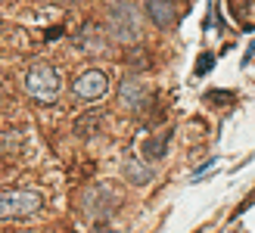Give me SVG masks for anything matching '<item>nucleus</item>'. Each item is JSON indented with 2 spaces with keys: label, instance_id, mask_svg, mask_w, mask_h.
<instances>
[{
  "label": "nucleus",
  "instance_id": "obj_1",
  "mask_svg": "<svg viewBox=\"0 0 255 233\" xmlns=\"http://www.w3.org/2000/svg\"><path fill=\"white\" fill-rule=\"evenodd\" d=\"M41 193L19 187V190H3L0 193V221H28L41 212Z\"/></svg>",
  "mask_w": 255,
  "mask_h": 233
},
{
  "label": "nucleus",
  "instance_id": "obj_2",
  "mask_svg": "<svg viewBox=\"0 0 255 233\" xmlns=\"http://www.w3.org/2000/svg\"><path fill=\"white\" fill-rule=\"evenodd\" d=\"M106 25H109L112 41H119V44L137 41L140 12H137V6L131 3V0H116V3H109V9H106Z\"/></svg>",
  "mask_w": 255,
  "mask_h": 233
},
{
  "label": "nucleus",
  "instance_id": "obj_3",
  "mask_svg": "<svg viewBox=\"0 0 255 233\" xmlns=\"http://www.w3.org/2000/svg\"><path fill=\"white\" fill-rule=\"evenodd\" d=\"M59 87H62L59 72L53 66H47V62H37L28 72V78H25V90H28V97L37 100V103H56Z\"/></svg>",
  "mask_w": 255,
  "mask_h": 233
},
{
  "label": "nucleus",
  "instance_id": "obj_4",
  "mask_svg": "<svg viewBox=\"0 0 255 233\" xmlns=\"http://www.w3.org/2000/svg\"><path fill=\"white\" fill-rule=\"evenodd\" d=\"M122 205V196L116 193V187L112 184H94L91 190H84V196H81V209L87 218H109L112 212H116Z\"/></svg>",
  "mask_w": 255,
  "mask_h": 233
},
{
  "label": "nucleus",
  "instance_id": "obj_5",
  "mask_svg": "<svg viewBox=\"0 0 255 233\" xmlns=\"http://www.w3.org/2000/svg\"><path fill=\"white\" fill-rule=\"evenodd\" d=\"M106 90H109V78H106V72H100V69L84 72L78 81H75V97H78V100H100Z\"/></svg>",
  "mask_w": 255,
  "mask_h": 233
},
{
  "label": "nucleus",
  "instance_id": "obj_6",
  "mask_svg": "<svg viewBox=\"0 0 255 233\" xmlns=\"http://www.w3.org/2000/svg\"><path fill=\"white\" fill-rule=\"evenodd\" d=\"M146 16L159 28H171L181 19V6H177V0H146Z\"/></svg>",
  "mask_w": 255,
  "mask_h": 233
},
{
  "label": "nucleus",
  "instance_id": "obj_7",
  "mask_svg": "<svg viewBox=\"0 0 255 233\" xmlns=\"http://www.w3.org/2000/svg\"><path fill=\"white\" fill-rule=\"evenodd\" d=\"M146 97H149V90H146V84H140L137 78H128L122 84V90H119L122 106H128V109H140L146 103Z\"/></svg>",
  "mask_w": 255,
  "mask_h": 233
},
{
  "label": "nucleus",
  "instance_id": "obj_8",
  "mask_svg": "<svg viewBox=\"0 0 255 233\" xmlns=\"http://www.w3.org/2000/svg\"><path fill=\"white\" fill-rule=\"evenodd\" d=\"M125 177H128V184H134V187H143L152 180V165H143L140 159H134V155H128L125 159Z\"/></svg>",
  "mask_w": 255,
  "mask_h": 233
},
{
  "label": "nucleus",
  "instance_id": "obj_9",
  "mask_svg": "<svg viewBox=\"0 0 255 233\" xmlns=\"http://www.w3.org/2000/svg\"><path fill=\"white\" fill-rule=\"evenodd\" d=\"M168 152V134H162V137H149L146 143H143V155L152 162V159H162V155Z\"/></svg>",
  "mask_w": 255,
  "mask_h": 233
},
{
  "label": "nucleus",
  "instance_id": "obj_10",
  "mask_svg": "<svg viewBox=\"0 0 255 233\" xmlns=\"http://www.w3.org/2000/svg\"><path fill=\"white\" fill-rule=\"evenodd\" d=\"M212 53H202L199 59H196V75H206V72H212Z\"/></svg>",
  "mask_w": 255,
  "mask_h": 233
},
{
  "label": "nucleus",
  "instance_id": "obj_11",
  "mask_svg": "<svg viewBox=\"0 0 255 233\" xmlns=\"http://www.w3.org/2000/svg\"><path fill=\"white\" fill-rule=\"evenodd\" d=\"M94 233H109V230H106V227H97V230H94Z\"/></svg>",
  "mask_w": 255,
  "mask_h": 233
}]
</instances>
